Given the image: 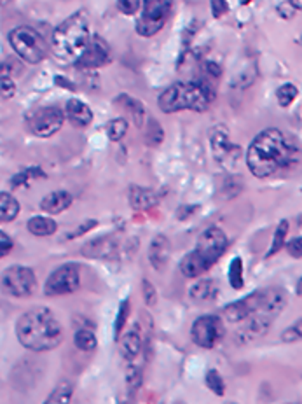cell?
Listing matches in <instances>:
<instances>
[{
  "instance_id": "cell-25",
  "label": "cell",
  "mask_w": 302,
  "mask_h": 404,
  "mask_svg": "<svg viewBox=\"0 0 302 404\" xmlns=\"http://www.w3.org/2000/svg\"><path fill=\"white\" fill-rule=\"evenodd\" d=\"M27 229L34 236H51L56 233L58 224L56 221H53L51 217L46 216H35L30 217L27 223Z\"/></svg>"
},
{
  "instance_id": "cell-5",
  "label": "cell",
  "mask_w": 302,
  "mask_h": 404,
  "mask_svg": "<svg viewBox=\"0 0 302 404\" xmlns=\"http://www.w3.org/2000/svg\"><path fill=\"white\" fill-rule=\"evenodd\" d=\"M227 235L217 226H210L199 235L198 243L180 261V271L185 278H196L208 271L227 250Z\"/></svg>"
},
{
  "instance_id": "cell-10",
  "label": "cell",
  "mask_w": 302,
  "mask_h": 404,
  "mask_svg": "<svg viewBox=\"0 0 302 404\" xmlns=\"http://www.w3.org/2000/svg\"><path fill=\"white\" fill-rule=\"evenodd\" d=\"M2 286L7 294L14 298H28L37 289V276L35 271L28 267L14 264L4 271Z\"/></svg>"
},
{
  "instance_id": "cell-50",
  "label": "cell",
  "mask_w": 302,
  "mask_h": 404,
  "mask_svg": "<svg viewBox=\"0 0 302 404\" xmlns=\"http://www.w3.org/2000/svg\"><path fill=\"white\" fill-rule=\"evenodd\" d=\"M252 2V0H239V4H241V6H246V4H250Z\"/></svg>"
},
{
  "instance_id": "cell-45",
  "label": "cell",
  "mask_w": 302,
  "mask_h": 404,
  "mask_svg": "<svg viewBox=\"0 0 302 404\" xmlns=\"http://www.w3.org/2000/svg\"><path fill=\"white\" fill-rule=\"evenodd\" d=\"M13 249V240L6 231H0V257H6Z\"/></svg>"
},
{
  "instance_id": "cell-1",
  "label": "cell",
  "mask_w": 302,
  "mask_h": 404,
  "mask_svg": "<svg viewBox=\"0 0 302 404\" xmlns=\"http://www.w3.org/2000/svg\"><path fill=\"white\" fill-rule=\"evenodd\" d=\"M296 147L278 128H265L250 142L246 166L253 177L268 179L294 161Z\"/></svg>"
},
{
  "instance_id": "cell-29",
  "label": "cell",
  "mask_w": 302,
  "mask_h": 404,
  "mask_svg": "<svg viewBox=\"0 0 302 404\" xmlns=\"http://www.w3.org/2000/svg\"><path fill=\"white\" fill-rule=\"evenodd\" d=\"M227 278L229 283L234 290H241L243 286H245V276H243V261L241 257L236 256L234 259L229 264V271H227Z\"/></svg>"
},
{
  "instance_id": "cell-47",
  "label": "cell",
  "mask_w": 302,
  "mask_h": 404,
  "mask_svg": "<svg viewBox=\"0 0 302 404\" xmlns=\"http://www.w3.org/2000/svg\"><path fill=\"white\" fill-rule=\"evenodd\" d=\"M54 82H56L58 86H63V88H67V90L75 88V86L72 85V82H68V79L63 78V75H56V78H54Z\"/></svg>"
},
{
  "instance_id": "cell-51",
  "label": "cell",
  "mask_w": 302,
  "mask_h": 404,
  "mask_svg": "<svg viewBox=\"0 0 302 404\" xmlns=\"http://www.w3.org/2000/svg\"><path fill=\"white\" fill-rule=\"evenodd\" d=\"M297 224H299V229L302 231V216L299 217V219H297Z\"/></svg>"
},
{
  "instance_id": "cell-48",
  "label": "cell",
  "mask_w": 302,
  "mask_h": 404,
  "mask_svg": "<svg viewBox=\"0 0 302 404\" xmlns=\"http://www.w3.org/2000/svg\"><path fill=\"white\" fill-rule=\"evenodd\" d=\"M290 6L294 7V9H301L302 11V0H289Z\"/></svg>"
},
{
  "instance_id": "cell-26",
  "label": "cell",
  "mask_w": 302,
  "mask_h": 404,
  "mask_svg": "<svg viewBox=\"0 0 302 404\" xmlns=\"http://www.w3.org/2000/svg\"><path fill=\"white\" fill-rule=\"evenodd\" d=\"M20 214V203L9 192L2 191L0 192V221L2 223H11L14 221Z\"/></svg>"
},
{
  "instance_id": "cell-6",
  "label": "cell",
  "mask_w": 302,
  "mask_h": 404,
  "mask_svg": "<svg viewBox=\"0 0 302 404\" xmlns=\"http://www.w3.org/2000/svg\"><path fill=\"white\" fill-rule=\"evenodd\" d=\"M7 41L14 53L25 60L27 63H41L46 58L49 46H47L46 39L42 34H39L35 28L32 27H16L7 34Z\"/></svg>"
},
{
  "instance_id": "cell-32",
  "label": "cell",
  "mask_w": 302,
  "mask_h": 404,
  "mask_svg": "<svg viewBox=\"0 0 302 404\" xmlns=\"http://www.w3.org/2000/svg\"><path fill=\"white\" fill-rule=\"evenodd\" d=\"M299 94V90L292 85V82H287V85H282L278 90H276V100L282 107H289L294 100Z\"/></svg>"
},
{
  "instance_id": "cell-36",
  "label": "cell",
  "mask_w": 302,
  "mask_h": 404,
  "mask_svg": "<svg viewBox=\"0 0 302 404\" xmlns=\"http://www.w3.org/2000/svg\"><path fill=\"white\" fill-rule=\"evenodd\" d=\"M128 317H130V300H122V303L119 305V312H118V317H115V324H114L115 341H119V338H121L119 334H121V331L125 329Z\"/></svg>"
},
{
  "instance_id": "cell-34",
  "label": "cell",
  "mask_w": 302,
  "mask_h": 404,
  "mask_svg": "<svg viewBox=\"0 0 302 404\" xmlns=\"http://www.w3.org/2000/svg\"><path fill=\"white\" fill-rule=\"evenodd\" d=\"M37 177H41V179L46 177V173H44L39 166H34V169H25L11 179V185H13V188H20V185H25L30 179H37Z\"/></svg>"
},
{
  "instance_id": "cell-40",
  "label": "cell",
  "mask_w": 302,
  "mask_h": 404,
  "mask_svg": "<svg viewBox=\"0 0 302 404\" xmlns=\"http://www.w3.org/2000/svg\"><path fill=\"white\" fill-rule=\"evenodd\" d=\"M140 0H118V9L126 16H133L140 11Z\"/></svg>"
},
{
  "instance_id": "cell-39",
  "label": "cell",
  "mask_w": 302,
  "mask_h": 404,
  "mask_svg": "<svg viewBox=\"0 0 302 404\" xmlns=\"http://www.w3.org/2000/svg\"><path fill=\"white\" fill-rule=\"evenodd\" d=\"M0 91H2L4 100H9L16 93V85L9 75H6V72H2V78H0Z\"/></svg>"
},
{
  "instance_id": "cell-20",
  "label": "cell",
  "mask_w": 302,
  "mask_h": 404,
  "mask_svg": "<svg viewBox=\"0 0 302 404\" xmlns=\"http://www.w3.org/2000/svg\"><path fill=\"white\" fill-rule=\"evenodd\" d=\"M65 114H67L68 121L74 126L79 128H86L91 121H93V111L89 109V105L84 104L79 98H70L65 105Z\"/></svg>"
},
{
  "instance_id": "cell-17",
  "label": "cell",
  "mask_w": 302,
  "mask_h": 404,
  "mask_svg": "<svg viewBox=\"0 0 302 404\" xmlns=\"http://www.w3.org/2000/svg\"><path fill=\"white\" fill-rule=\"evenodd\" d=\"M170 252H172V245L166 235H156L152 238L151 245H149V263L152 264L154 269H163L166 267L170 259Z\"/></svg>"
},
{
  "instance_id": "cell-28",
  "label": "cell",
  "mask_w": 302,
  "mask_h": 404,
  "mask_svg": "<svg viewBox=\"0 0 302 404\" xmlns=\"http://www.w3.org/2000/svg\"><path fill=\"white\" fill-rule=\"evenodd\" d=\"M289 229H290L289 221H287V219L279 221L278 228H276L275 235H272V243H271V247H269V250H268V254H265V257L275 256V254H278L279 250H282L283 247L287 245V235H289Z\"/></svg>"
},
{
  "instance_id": "cell-15",
  "label": "cell",
  "mask_w": 302,
  "mask_h": 404,
  "mask_svg": "<svg viewBox=\"0 0 302 404\" xmlns=\"http://www.w3.org/2000/svg\"><path fill=\"white\" fill-rule=\"evenodd\" d=\"M271 322L272 320L265 315L260 314L252 315L250 319H246V322L243 324L238 331H236L234 341L238 345L253 343L256 340H259V338L268 334L269 327H271Z\"/></svg>"
},
{
  "instance_id": "cell-13",
  "label": "cell",
  "mask_w": 302,
  "mask_h": 404,
  "mask_svg": "<svg viewBox=\"0 0 302 404\" xmlns=\"http://www.w3.org/2000/svg\"><path fill=\"white\" fill-rule=\"evenodd\" d=\"M112 60V49L105 39H101L98 34L91 35L89 42H87L86 49L82 51L81 56L75 60V67L79 71H94V68L105 67L111 63Z\"/></svg>"
},
{
  "instance_id": "cell-7",
  "label": "cell",
  "mask_w": 302,
  "mask_h": 404,
  "mask_svg": "<svg viewBox=\"0 0 302 404\" xmlns=\"http://www.w3.org/2000/svg\"><path fill=\"white\" fill-rule=\"evenodd\" d=\"M173 0H144L140 18L137 20V32L141 37L159 34L172 16Z\"/></svg>"
},
{
  "instance_id": "cell-46",
  "label": "cell",
  "mask_w": 302,
  "mask_h": 404,
  "mask_svg": "<svg viewBox=\"0 0 302 404\" xmlns=\"http://www.w3.org/2000/svg\"><path fill=\"white\" fill-rule=\"evenodd\" d=\"M203 71H205V74L210 75V78H212V79L220 78V74H222L220 65L215 63V61H210V60L203 63Z\"/></svg>"
},
{
  "instance_id": "cell-22",
  "label": "cell",
  "mask_w": 302,
  "mask_h": 404,
  "mask_svg": "<svg viewBox=\"0 0 302 404\" xmlns=\"http://www.w3.org/2000/svg\"><path fill=\"white\" fill-rule=\"evenodd\" d=\"M118 343H119V348H121L122 359L128 360V362H133V360L137 359L141 352L140 327L134 326L133 329H130L125 336L119 338Z\"/></svg>"
},
{
  "instance_id": "cell-3",
  "label": "cell",
  "mask_w": 302,
  "mask_h": 404,
  "mask_svg": "<svg viewBox=\"0 0 302 404\" xmlns=\"http://www.w3.org/2000/svg\"><path fill=\"white\" fill-rule=\"evenodd\" d=\"M91 39V18L86 9H79L65 18L51 35V49L61 61L77 60Z\"/></svg>"
},
{
  "instance_id": "cell-33",
  "label": "cell",
  "mask_w": 302,
  "mask_h": 404,
  "mask_svg": "<svg viewBox=\"0 0 302 404\" xmlns=\"http://www.w3.org/2000/svg\"><path fill=\"white\" fill-rule=\"evenodd\" d=\"M205 384L218 398H222V396L225 394V384L224 380H222V374L218 373L217 369H208V373H206L205 377Z\"/></svg>"
},
{
  "instance_id": "cell-8",
  "label": "cell",
  "mask_w": 302,
  "mask_h": 404,
  "mask_svg": "<svg viewBox=\"0 0 302 404\" xmlns=\"http://www.w3.org/2000/svg\"><path fill=\"white\" fill-rule=\"evenodd\" d=\"M81 286V268L75 263H65L47 276L44 294L49 298L74 294Z\"/></svg>"
},
{
  "instance_id": "cell-37",
  "label": "cell",
  "mask_w": 302,
  "mask_h": 404,
  "mask_svg": "<svg viewBox=\"0 0 302 404\" xmlns=\"http://www.w3.org/2000/svg\"><path fill=\"white\" fill-rule=\"evenodd\" d=\"M141 384V367L134 366L133 362L128 364L126 367V385H128L130 392H134Z\"/></svg>"
},
{
  "instance_id": "cell-43",
  "label": "cell",
  "mask_w": 302,
  "mask_h": 404,
  "mask_svg": "<svg viewBox=\"0 0 302 404\" xmlns=\"http://www.w3.org/2000/svg\"><path fill=\"white\" fill-rule=\"evenodd\" d=\"M287 250H289V254L292 257H296V259H301L302 257V236H296V238L290 240V242L287 243Z\"/></svg>"
},
{
  "instance_id": "cell-18",
  "label": "cell",
  "mask_w": 302,
  "mask_h": 404,
  "mask_svg": "<svg viewBox=\"0 0 302 404\" xmlns=\"http://www.w3.org/2000/svg\"><path fill=\"white\" fill-rule=\"evenodd\" d=\"M287 305V293L279 287L275 289H265L264 301H262V307L257 314L269 317L271 320H275L276 317L282 314V310Z\"/></svg>"
},
{
  "instance_id": "cell-38",
  "label": "cell",
  "mask_w": 302,
  "mask_h": 404,
  "mask_svg": "<svg viewBox=\"0 0 302 404\" xmlns=\"http://www.w3.org/2000/svg\"><path fill=\"white\" fill-rule=\"evenodd\" d=\"M282 340L287 341V343H292V341H299L302 340V319L297 320L296 324L289 327V329L283 331Z\"/></svg>"
},
{
  "instance_id": "cell-41",
  "label": "cell",
  "mask_w": 302,
  "mask_h": 404,
  "mask_svg": "<svg viewBox=\"0 0 302 404\" xmlns=\"http://www.w3.org/2000/svg\"><path fill=\"white\" fill-rule=\"evenodd\" d=\"M141 290H144V301L147 307H154L156 301H158V293H156L154 286H152L151 282H149L147 278L141 282Z\"/></svg>"
},
{
  "instance_id": "cell-4",
  "label": "cell",
  "mask_w": 302,
  "mask_h": 404,
  "mask_svg": "<svg viewBox=\"0 0 302 404\" xmlns=\"http://www.w3.org/2000/svg\"><path fill=\"white\" fill-rule=\"evenodd\" d=\"M215 100V90L208 81H180L168 86L158 97V107L166 114L180 111L205 112Z\"/></svg>"
},
{
  "instance_id": "cell-19",
  "label": "cell",
  "mask_w": 302,
  "mask_h": 404,
  "mask_svg": "<svg viewBox=\"0 0 302 404\" xmlns=\"http://www.w3.org/2000/svg\"><path fill=\"white\" fill-rule=\"evenodd\" d=\"M130 207L133 210H149L152 207H156L159 203V195L154 191V189L149 188H141V185H131L130 188Z\"/></svg>"
},
{
  "instance_id": "cell-14",
  "label": "cell",
  "mask_w": 302,
  "mask_h": 404,
  "mask_svg": "<svg viewBox=\"0 0 302 404\" xmlns=\"http://www.w3.org/2000/svg\"><path fill=\"white\" fill-rule=\"evenodd\" d=\"M264 294H265V289L253 290V293H250L248 296L241 298V300L232 301L231 305L224 307L222 315H224V319L227 320V322H232V324L243 322V320L250 319V317L256 315L257 312L260 310L262 301H264Z\"/></svg>"
},
{
  "instance_id": "cell-27",
  "label": "cell",
  "mask_w": 302,
  "mask_h": 404,
  "mask_svg": "<svg viewBox=\"0 0 302 404\" xmlns=\"http://www.w3.org/2000/svg\"><path fill=\"white\" fill-rule=\"evenodd\" d=\"M74 394V384L68 380H61L46 398L44 404H70Z\"/></svg>"
},
{
  "instance_id": "cell-49",
  "label": "cell",
  "mask_w": 302,
  "mask_h": 404,
  "mask_svg": "<svg viewBox=\"0 0 302 404\" xmlns=\"http://www.w3.org/2000/svg\"><path fill=\"white\" fill-rule=\"evenodd\" d=\"M296 293L299 294V296L302 298V278L297 280V286H296Z\"/></svg>"
},
{
  "instance_id": "cell-21",
  "label": "cell",
  "mask_w": 302,
  "mask_h": 404,
  "mask_svg": "<svg viewBox=\"0 0 302 404\" xmlns=\"http://www.w3.org/2000/svg\"><path fill=\"white\" fill-rule=\"evenodd\" d=\"M74 202V196L68 191H53L49 195H46L41 200V210L42 212L49 214V216H56V214H61L63 210H67L68 207Z\"/></svg>"
},
{
  "instance_id": "cell-9",
  "label": "cell",
  "mask_w": 302,
  "mask_h": 404,
  "mask_svg": "<svg viewBox=\"0 0 302 404\" xmlns=\"http://www.w3.org/2000/svg\"><path fill=\"white\" fill-rule=\"evenodd\" d=\"M210 145H212L213 158L222 169L231 170L241 156V149L232 144L231 133L224 125H215L210 130Z\"/></svg>"
},
{
  "instance_id": "cell-12",
  "label": "cell",
  "mask_w": 302,
  "mask_h": 404,
  "mask_svg": "<svg viewBox=\"0 0 302 404\" xmlns=\"http://www.w3.org/2000/svg\"><path fill=\"white\" fill-rule=\"evenodd\" d=\"M225 329L220 317L201 315L194 320L191 327V338L198 347L215 348L224 338Z\"/></svg>"
},
{
  "instance_id": "cell-23",
  "label": "cell",
  "mask_w": 302,
  "mask_h": 404,
  "mask_svg": "<svg viewBox=\"0 0 302 404\" xmlns=\"http://www.w3.org/2000/svg\"><path fill=\"white\" fill-rule=\"evenodd\" d=\"M218 290L220 289H218L215 280L203 278L191 287L189 296H191V300L196 301V303L205 305V303H212V301L217 300Z\"/></svg>"
},
{
  "instance_id": "cell-35",
  "label": "cell",
  "mask_w": 302,
  "mask_h": 404,
  "mask_svg": "<svg viewBox=\"0 0 302 404\" xmlns=\"http://www.w3.org/2000/svg\"><path fill=\"white\" fill-rule=\"evenodd\" d=\"M165 138V132H163L161 125L156 119H149L147 123V132H145V142L149 145H159Z\"/></svg>"
},
{
  "instance_id": "cell-16",
  "label": "cell",
  "mask_w": 302,
  "mask_h": 404,
  "mask_svg": "<svg viewBox=\"0 0 302 404\" xmlns=\"http://www.w3.org/2000/svg\"><path fill=\"white\" fill-rule=\"evenodd\" d=\"M82 256L93 259H112L119 252V242L114 236H98L82 245Z\"/></svg>"
},
{
  "instance_id": "cell-42",
  "label": "cell",
  "mask_w": 302,
  "mask_h": 404,
  "mask_svg": "<svg viewBox=\"0 0 302 404\" xmlns=\"http://www.w3.org/2000/svg\"><path fill=\"white\" fill-rule=\"evenodd\" d=\"M96 226H98V221H96V219H87V221H84V223H82L81 226H79V228L75 229V231H72L70 235L67 236V238H68V240L77 238V236H82V235H84V233L91 231V229H93V228H96Z\"/></svg>"
},
{
  "instance_id": "cell-52",
  "label": "cell",
  "mask_w": 302,
  "mask_h": 404,
  "mask_svg": "<svg viewBox=\"0 0 302 404\" xmlns=\"http://www.w3.org/2000/svg\"><path fill=\"white\" fill-rule=\"evenodd\" d=\"M227 404H236V403H227Z\"/></svg>"
},
{
  "instance_id": "cell-30",
  "label": "cell",
  "mask_w": 302,
  "mask_h": 404,
  "mask_svg": "<svg viewBox=\"0 0 302 404\" xmlns=\"http://www.w3.org/2000/svg\"><path fill=\"white\" fill-rule=\"evenodd\" d=\"M74 343H75V347L79 348V350L91 352V350H94V348H96L98 341H96V336H94L93 331L79 329L74 336Z\"/></svg>"
},
{
  "instance_id": "cell-44",
  "label": "cell",
  "mask_w": 302,
  "mask_h": 404,
  "mask_svg": "<svg viewBox=\"0 0 302 404\" xmlns=\"http://www.w3.org/2000/svg\"><path fill=\"white\" fill-rule=\"evenodd\" d=\"M210 6H212L213 18H222L229 11L227 0H212V2H210Z\"/></svg>"
},
{
  "instance_id": "cell-2",
  "label": "cell",
  "mask_w": 302,
  "mask_h": 404,
  "mask_svg": "<svg viewBox=\"0 0 302 404\" xmlns=\"http://www.w3.org/2000/svg\"><path fill=\"white\" fill-rule=\"evenodd\" d=\"M16 338L28 350L47 352L63 341V327L51 308L35 307L18 319Z\"/></svg>"
},
{
  "instance_id": "cell-31",
  "label": "cell",
  "mask_w": 302,
  "mask_h": 404,
  "mask_svg": "<svg viewBox=\"0 0 302 404\" xmlns=\"http://www.w3.org/2000/svg\"><path fill=\"white\" fill-rule=\"evenodd\" d=\"M128 132V121L125 118H115L107 123V135L112 142H119Z\"/></svg>"
},
{
  "instance_id": "cell-24",
  "label": "cell",
  "mask_w": 302,
  "mask_h": 404,
  "mask_svg": "<svg viewBox=\"0 0 302 404\" xmlns=\"http://www.w3.org/2000/svg\"><path fill=\"white\" fill-rule=\"evenodd\" d=\"M115 104L122 105L126 111L133 116V121L137 123V126H141L147 119V112H145V107L141 105V102H138L137 98H131L128 93H121L118 98H115Z\"/></svg>"
},
{
  "instance_id": "cell-11",
  "label": "cell",
  "mask_w": 302,
  "mask_h": 404,
  "mask_svg": "<svg viewBox=\"0 0 302 404\" xmlns=\"http://www.w3.org/2000/svg\"><path fill=\"white\" fill-rule=\"evenodd\" d=\"M65 118H67V114H65L60 107L49 105V107H41L32 112L27 119V125L28 130H30L35 137L47 138L53 137L56 132H60L65 123Z\"/></svg>"
}]
</instances>
